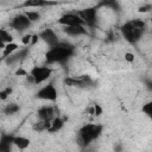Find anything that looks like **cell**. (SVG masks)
Masks as SVG:
<instances>
[{"label": "cell", "instance_id": "1", "mask_svg": "<svg viewBox=\"0 0 152 152\" xmlns=\"http://www.w3.org/2000/svg\"><path fill=\"white\" fill-rule=\"evenodd\" d=\"M76 52V48L74 44L64 40H59L56 45L48 49L45 52V62L46 65L51 64H64L71 57H74Z\"/></svg>", "mask_w": 152, "mask_h": 152}, {"label": "cell", "instance_id": "2", "mask_svg": "<svg viewBox=\"0 0 152 152\" xmlns=\"http://www.w3.org/2000/svg\"><path fill=\"white\" fill-rule=\"evenodd\" d=\"M145 30H146V23L139 18L131 19L124 23L120 27L124 39L131 45H135L138 42H140V39L144 36Z\"/></svg>", "mask_w": 152, "mask_h": 152}, {"label": "cell", "instance_id": "3", "mask_svg": "<svg viewBox=\"0 0 152 152\" xmlns=\"http://www.w3.org/2000/svg\"><path fill=\"white\" fill-rule=\"evenodd\" d=\"M103 132V126L100 124H84L76 133V142L80 147L87 148L96 141Z\"/></svg>", "mask_w": 152, "mask_h": 152}, {"label": "cell", "instance_id": "4", "mask_svg": "<svg viewBox=\"0 0 152 152\" xmlns=\"http://www.w3.org/2000/svg\"><path fill=\"white\" fill-rule=\"evenodd\" d=\"M53 70L49 66V65H34L30 72H27L26 78L30 80V82L32 84L39 86L45 83L52 75Z\"/></svg>", "mask_w": 152, "mask_h": 152}, {"label": "cell", "instance_id": "5", "mask_svg": "<svg viewBox=\"0 0 152 152\" xmlns=\"http://www.w3.org/2000/svg\"><path fill=\"white\" fill-rule=\"evenodd\" d=\"M76 13L80 15V18L82 19L83 24L86 27H90L94 28L97 25V19H99V10L97 7H87L83 10H78L76 11Z\"/></svg>", "mask_w": 152, "mask_h": 152}, {"label": "cell", "instance_id": "6", "mask_svg": "<svg viewBox=\"0 0 152 152\" xmlns=\"http://www.w3.org/2000/svg\"><path fill=\"white\" fill-rule=\"evenodd\" d=\"M36 99L48 101V102H55L58 99V91L57 88L52 82H49L44 84L42 88H39L36 93Z\"/></svg>", "mask_w": 152, "mask_h": 152}, {"label": "cell", "instance_id": "7", "mask_svg": "<svg viewBox=\"0 0 152 152\" xmlns=\"http://www.w3.org/2000/svg\"><path fill=\"white\" fill-rule=\"evenodd\" d=\"M64 84L68 87H75V88H81L86 89L89 87H93L94 81L90 78L88 75H80V76H69L65 77Z\"/></svg>", "mask_w": 152, "mask_h": 152}, {"label": "cell", "instance_id": "8", "mask_svg": "<svg viewBox=\"0 0 152 152\" xmlns=\"http://www.w3.org/2000/svg\"><path fill=\"white\" fill-rule=\"evenodd\" d=\"M31 26H32V23L28 20V18L25 15L24 12L13 15L11 18V20H10V27L15 30V31H18V32L26 31Z\"/></svg>", "mask_w": 152, "mask_h": 152}, {"label": "cell", "instance_id": "9", "mask_svg": "<svg viewBox=\"0 0 152 152\" xmlns=\"http://www.w3.org/2000/svg\"><path fill=\"white\" fill-rule=\"evenodd\" d=\"M57 113H58V109H57L56 106H53V104H44V106H42V107H39L37 109V118L40 121L49 122L53 118L58 116Z\"/></svg>", "mask_w": 152, "mask_h": 152}, {"label": "cell", "instance_id": "10", "mask_svg": "<svg viewBox=\"0 0 152 152\" xmlns=\"http://www.w3.org/2000/svg\"><path fill=\"white\" fill-rule=\"evenodd\" d=\"M57 24L66 27V26H75V25H84L82 19L80 18V15L75 12H66L63 13L58 19H57Z\"/></svg>", "mask_w": 152, "mask_h": 152}, {"label": "cell", "instance_id": "11", "mask_svg": "<svg viewBox=\"0 0 152 152\" xmlns=\"http://www.w3.org/2000/svg\"><path fill=\"white\" fill-rule=\"evenodd\" d=\"M31 46H20L14 53H12L11 56H8L7 58L4 59L6 65H14V64H19L20 62H23L26 57H28Z\"/></svg>", "mask_w": 152, "mask_h": 152}, {"label": "cell", "instance_id": "12", "mask_svg": "<svg viewBox=\"0 0 152 152\" xmlns=\"http://www.w3.org/2000/svg\"><path fill=\"white\" fill-rule=\"evenodd\" d=\"M38 38H39L40 40H43V42L48 45V48H51V46L56 45V44L59 42V38H58L57 33H56L52 28H50V27L42 30V31L38 33Z\"/></svg>", "mask_w": 152, "mask_h": 152}, {"label": "cell", "instance_id": "13", "mask_svg": "<svg viewBox=\"0 0 152 152\" xmlns=\"http://www.w3.org/2000/svg\"><path fill=\"white\" fill-rule=\"evenodd\" d=\"M63 33H65L69 37H81V36H87L88 30L86 28L84 25H75V26H66L62 28Z\"/></svg>", "mask_w": 152, "mask_h": 152}, {"label": "cell", "instance_id": "14", "mask_svg": "<svg viewBox=\"0 0 152 152\" xmlns=\"http://www.w3.org/2000/svg\"><path fill=\"white\" fill-rule=\"evenodd\" d=\"M52 5H57V2L46 1V0H25L20 5V7L30 10V8H43V7H48V6H52Z\"/></svg>", "mask_w": 152, "mask_h": 152}, {"label": "cell", "instance_id": "15", "mask_svg": "<svg viewBox=\"0 0 152 152\" xmlns=\"http://www.w3.org/2000/svg\"><path fill=\"white\" fill-rule=\"evenodd\" d=\"M13 134L2 133L0 135V152H12L13 146Z\"/></svg>", "mask_w": 152, "mask_h": 152}, {"label": "cell", "instance_id": "16", "mask_svg": "<svg viewBox=\"0 0 152 152\" xmlns=\"http://www.w3.org/2000/svg\"><path fill=\"white\" fill-rule=\"evenodd\" d=\"M63 126H64V119L58 115V116L53 118L49 122V126H48V129L46 131L49 133H57V132H59L63 128Z\"/></svg>", "mask_w": 152, "mask_h": 152}, {"label": "cell", "instance_id": "17", "mask_svg": "<svg viewBox=\"0 0 152 152\" xmlns=\"http://www.w3.org/2000/svg\"><path fill=\"white\" fill-rule=\"evenodd\" d=\"M30 144H31V140L26 137H23V135H14L13 137V146L20 151L26 150L30 146Z\"/></svg>", "mask_w": 152, "mask_h": 152}, {"label": "cell", "instance_id": "18", "mask_svg": "<svg viewBox=\"0 0 152 152\" xmlns=\"http://www.w3.org/2000/svg\"><path fill=\"white\" fill-rule=\"evenodd\" d=\"M19 48H20L19 44H17V43H14V42L5 44V46H4V49H2V61H4L5 58H7L8 56H11L12 53H14Z\"/></svg>", "mask_w": 152, "mask_h": 152}, {"label": "cell", "instance_id": "19", "mask_svg": "<svg viewBox=\"0 0 152 152\" xmlns=\"http://www.w3.org/2000/svg\"><path fill=\"white\" fill-rule=\"evenodd\" d=\"M19 110H20V106L18 103H15V102L7 103L4 107V109H2V112H4L5 115H13V114H17Z\"/></svg>", "mask_w": 152, "mask_h": 152}, {"label": "cell", "instance_id": "20", "mask_svg": "<svg viewBox=\"0 0 152 152\" xmlns=\"http://www.w3.org/2000/svg\"><path fill=\"white\" fill-rule=\"evenodd\" d=\"M24 13H25V15L28 18V20H30L32 24L39 21V20H40V17H42L40 12L37 11V10H25Z\"/></svg>", "mask_w": 152, "mask_h": 152}, {"label": "cell", "instance_id": "21", "mask_svg": "<svg viewBox=\"0 0 152 152\" xmlns=\"http://www.w3.org/2000/svg\"><path fill=\"white\" fill-rule=\"evenodd\" d=\"M89 112H90L91 115H94V116H99V115L102 114V107H101L100 104H97V103H94V104L89 108Z\"/></svg>", "mask_w": 152, "mask_h": 152}, {"label": "cell", "instance_id": "22", "mask_svg": "<svg viewBox=\"0 0 152 152\" xmlns=\"http://www.w3.org/2000/svg\"><path fill=\"white\" fill-rule=\"evenodd\" d=\"M32 36L31 33H26L21 37V44L24 46H32Z\"/></svg>", "mask_w": 152, "mask_h": 152}, {"label": "cell", "instance_id": "23", "mask_svg": "<svg viewBox=\"0 0 152 152\" xmlns=\"http://www.w3.org/2000/svg\"><path fill=\"white\" fill-rule=\"evenodd\" d=\"M12 91H13V89L11 87H7V88L0 90V100H6L12 94Z\"/></svg>", "mask_w": 152, "mask_h": 152}, {"label": "cell", "instance_id": "24", "mask_svg": "<svg viewBox=\"0 0 152 152\" xmlns=\"http://www.w3.org/2000/svg\"><path fill=\"white\" fill-rule=\"evenodd\" d=\"M147 116L152 115V102H147L145 104H142V109H141Z\"/></svg>", "mask_w": 152, "mask_h": 152}, {"label": "cell", "instance_id": "25", "mask_svg": "<svg viewBox=\"0 0 152 152\" xmlns=\"http://www.w3.org/2000/svg\"><path fill=\"white\" fill-rule=\"evenodd\" d=\"M124 58H125V61H127L128 63H133V61H134V55H133L132 52H126Z\"/></svg>", "mask_w": 152, "mask_h": 152}, {"label": "cell", "instance_id": "26", "mask_svg": "<svg viewBox=\"0 0 152 152\" xmlns=\"http://www.w3.org/2000/svg\"><path fill=\"white\" fill-rule=\"evenodd\" d=\"M151 8H152V6H151V4H146V5H144V6H141V7H139V12H142V13H146V12H148V11H151Z\"/></svg>", "mask_w": 152, "mask_h": 152}, {"label": "cell", "instance_id": "27", "mask_svg": "<svg viewBox=\"0 0 152 152\" xmlns=\"http://www.w3.org/2000/svg\"><path fill=\"white\" fill-rule=\"evenodd\" d=\"M114 152H124V146L121 144H115L114 145Z\"/></svg>", "mask_w": 152, "mask_h": 152}, {"label": "cell", "instance_id": "28", "mask_svg": "<svg viewBox=\"0 0 152 152\" xmlns=\"http://www.w3.org/2000/svg\"><path fill=\"white\" fill-rule=\"evenodd\" d=\"M4 46H5V43L2 42V39H1V37H0V49L2 50V49H4Z\"/></svg>", "mask_w": 152, "mask_h": 152}]
</instances>
